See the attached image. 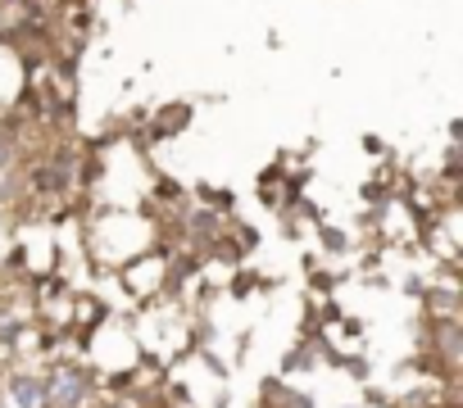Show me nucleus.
Instances as JSON below:
<instances>
[{
	"label": "nucleus",
	"mask_w": 463,
	"mask_h": 408,
	"mask_svg": "<svg viewBox=\"0 0 463 408\" xmlns=\"http://www.w3.org/2000/svg\"><path fill=\"white\" fill-rule=\"evenodd\" d=\"M78 399H82V376L78 372H60L46 385V403H55V408H73Z\"/></svg>",
	"instance_id": "nucleus-1"
},
{
	"label": "nucleus",
	"mask_w": 463,
	"mask_h": 408,
	"mask_svg": "<svg viewBox=\"0 0 463 408\" xmlns=\"http://www.w3.org/2000/svg\"><path fill=\"white\" fill-rule=\"evenodd\" d=\"M10 394H14L19 408H42V403H46V385H42L37 376H14V390H10Z\"/></svg>",
	"instance_id": "nucleus-2"
}]
</instances>
